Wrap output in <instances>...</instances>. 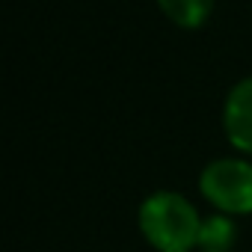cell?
<instances>
[{
  "label": "cell",
  "mask_w": 252,
  "mask_h": 252,
  "mask_svg": "<svg viewBox=\"0 0 252 252\" xmlns=\"http://www.w3.org/2000/svg\"><path fill=\"white\" fill-rule=\"evenodd\" d=\"M140 231L158 252H193L199 246L202 217L181 193L160 190L140 205Z\"/></svg>",
  "instance_id": "cell-1"
},
{
  "label": "cell",
  "mask_w": 252,
  "mask_h": 252,
  "mask_svg": "<svg viewBox=\"0 0 252 252\" xmlns=\"http://www.w3.org/2000/svg\"><path fill=\"white\" fill-rule=\"evenodd\" d=\"M158 3L181 27H199L211 12V0H158Z\"/></svg>",
  "instance_id": "cell-5"
},
{
  "label": "cell",
  "mask_w": 252,
  "mask_h": 252,
  "mask_svg": "<svg viewBox=\"0 0 252 252\" xmlns=\"http://www.w3.org/2000/svg\"><path fill=\"white\" fill-rule=\"evenodd\" d=\"M237 225L228 214H214L208 220H202V231H199V252H228L234 243Z\"/></svg>",
  "instance_id": "cell-4"
},
{
  "label": "cell",
  "mask_w": 252,
  "mask_h": 252,
  "mask_svg": "<svg viewBox=\"0 0 252 252\" xmlns=\"http://www.w3.org/2000/svg\"><path fill=\"white\" fill-rule=\"evenodd\" d=\"M222 122H225L228 143H231L234 149L252 155V77L240 80V83L228 92Z\"/></svg>",
  "instance_id": "cell-3"
},
{
  "label": "cell",
  "mask_w": 252,
  "mask_h": 252,
  "mask_svg": "<svg viewBox=\"0 0 252 252\" xmlns=\"http://www.w3.org/2000/svg\"><path fill=\"white\" fill-rule=\"evenodd\" d=\"M199 190L220 214H252V163L237 158L214 160L202 169Z\"/></svg>",
  "instance_id": "cell-2"
}]
</instances>
